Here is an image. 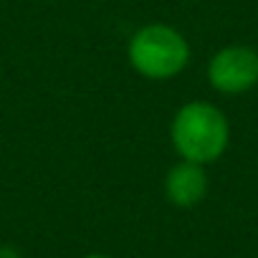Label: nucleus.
I'll return each instance as SVG.
<instances>
[{
  "label": "nucleus",
  "instance_id": "nucleus-1",
  "mask_svg": "<svg viewBox=\"0 0 258 258\" xmlns=\"http://www.w3.org/2000/svg\"><path fill=\"white\" fill-rule=\"evenodd\" d=\"M230 140L225 114L208 101H190L172 119V145L177 155L195 165L215 162Z\"/></svg>",
  "mask_w": 258,
  "mask_h": 258
},
{
  "label": "nucleus",
  "instance_id": "nucleus-2",
  "mask_svg": "<svg viewBox=\"0 0 258 258\" xmlns=\"http://www.w3.org/2000/svg\"><path fill=\"white\" fill-rule=\"evenodd\" d=\"M129 61H132L135 71L147 79H172L187 66L190 46L180 31L162 23H152L132 36Z\"/></svg>",
  "mask_w": 258,
  "mask_h": 258
},
{
  "label": "nucleus",
  "instance_id": "nucleus-3",
  "mask_svg": "<svg viewBox=\"0 0 258 258\" xmlns=\"http://www.w3.org/2000/svg\"><path fill=\"white\" fill-rule=\"evenodd\" d=\"M208 79L220 94H243L258 84V51L248 46H228L210 58Z\"/></svg>",
  "mask_w": 258,
  "mask_h": 258
},
{
  "label": "nucleus",
  "instance_id": "nucleus-4",
  "mask_svg": "<svg viewBox=\"0 0 258 258\" xmlns=\"http://www.w3.org/2000/svg\"><path fill=\"white\" fill-rule=\"evenodd\" d=\"M165 192L172 205L177 208H195L208 195V175L203 165L195 162H180L167 172Z\"/></svg>",
  "mask_w": 258,
  "mask_h": 258
},
{
  "label": "nucleus",
  "instance_id": "nucleus-5",
  "mask_svg": "<svg viewBox=\"0 0 258 258\" xmlns=\"http://www.w3.org/2000/svg\"><path fill=\"white\" fill-rule=\"evenodd\" d=\"M86 258H111V255H101V253H94V255H86Z\"/></svg>",
  "mask_w": 258,
  "mask_h": 258
}]
</instances>
